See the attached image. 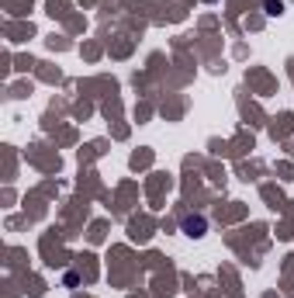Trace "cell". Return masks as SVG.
<instances>
[{"label": "cell", "instance_id": "cell-1", "mask_svg": "<svg viewBox=\"0 0 294 298\" xmlns=\"http://www.w3.org/2000/svg\"><path fill=\"white\" fill-rule=\"evenodd\" d=\"M183 233H187V236H204V219H201V215L183 219Z\"/></svg>", "mask_w": 294, "mask_h": 298}, {"label": "cell", "instance_id": "cell-2", "mask_svg": "<svg viewBox=\"0 0 294 298\" xmlns=\"http://www.w3.org/2000/svg\"><path fill=\"white\" fill-rule=\"evenodd\" d=\"M280 11H284L280 0H267V14H280Z\"/></svg>", "mask_w": 294, "mask_h": 298}]
</instances>
